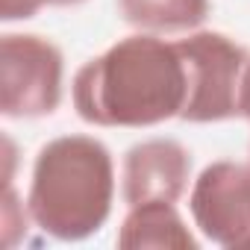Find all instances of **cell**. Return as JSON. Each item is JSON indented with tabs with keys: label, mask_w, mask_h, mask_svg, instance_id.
<instances>
[{
	"label": "cell",
	"mask_w": 250,
	"mask_h": 250,
	"mask_svg": "<svg viewBox=\"0 0 250 250\" xmlns=\"http://www.w3.org/2000/svg\"><path fill=\"white\" fill-rule=\"evenodd\" d=\"M77 115L94 127H153L183 115L186 65L177 42L136 33L88 59L74 83Z\"/></svg>",
	"instance_id": "cell-1"
},
{
	"label": "cell",
	"mask_w": 250,
	"mask_h": 250,
	"mask_svg": "<svg viewBox=\"0 0 250 250\" xmlns=\"http://www.w3.org/2000/svg\"><path fill=\"white\" fill-rule=\"evenodd\" d=\"M115 200V165L103 142L91 136H59L47 142L33 165L27 194L30 218L59 241L94 235Z\"/></svg>",
	"instance_id": "cell-2"
},
{
	"label": "cell",
	"mask_w": 250,
	"mask_h": 250,
	"mask_svg": "<svg viewBox=\"0 0 250 250\" xmlns=\"http://www.w3.org/2000/svg\"><path fill=\"white\" fill-rule=\"evenodd\" d=\"M186 65L183 121L215 124L241 118V80L250 62L244 44L224 33H191L177 42Z\"/></svg>",
	"instance_id": "cell-3"
},
{
	"label": "cell",
	"mask_w": 250,
	"mask_h": 250,
	"mask_svg": "<svg viewBox=\"0 0 250 250\" xmlns=\"http://www.w3.org/2000/svg\"><path fill=\"white\" fill-rule=\"evenodd\" d=\"M62 50L33 33L0 39V112L6 118H44L62 103Z\"/></svg>",
	"instance_id": "cell-4"
},
{
	"label": "cell",
	"mask_w": 250,
	"mask_h": 250,
	"mask_svg": "<svg viewBox=\"0 0 250 250\" xmlns=\"http://www.w3.org/2000/svg\"><path fill=\"white\" fill-rule=\"evenodd\" d=\"M194 227L227 250H250V162H212L191 186Z\"/></svg>",
	"instance_id": "cell-5"
},
{
	"label": "cell",
	"mask_w": 250,
	"mask_h": 250,
	"mask_svg": "<svg viewBox=\"0 0 250 250\" xmlns=\"http://www.w3.org/2000/svg\"><path fill=\"white\" fill-rule=\"evenodd\" d=\"M191 180V153L174 139H147L124 153L121 194L127 206L177 203Z\"/></svg>",
	"instance_id": "cell-6"
},
{
	"label": "cell",
	"mask_w": 250,
	"mask_h": 250,
	"mask_svg": "<svg viewBox=\"0 0 250 250\" xmlns=\"http://www.w3.org/2000/svg\"><path fill=\"white\" fill-rule=\"evenodd\" d=\"M121 250H197V238L180 218L174 203H139L130 206L118 229Z\"/></svg>",
	"instance_id": "cell-7"
},
{
	"label": "cell",
	"mask_w": 250,
	"mask_h": 250,
	"mask_svg": "<svg viewBox=\"0 0 250 250\" xmlns=\"http://www.w3.org/2000/svg\"><path fill=\"white\" fill-rule=\"evenodd\" d=\"M118 15L139 33H191L209 18V0H118Z\"/></svg>",
	"instance_id": "cell-8"
},
{
	"label": "cell",
	"mask_w": 250,
	"mask_h": 250,
	"mask_svg": "<svg viewBox=\"0 0 250 250\" xmlns=\"http://www.w3.org/2000/svg\"><path fill=\"white\" fill-rule=\"evenodd\" d=\"M3 206H0V227H3V247H12L21 235H24V229H27V221H33L30 218V209H27V203H21V197H18V191L12 188V183H6L3 186V200H0Z\"/></svg>",
	"instance_id": "cell-9"
},
{
	"label": "cell",
	"mask_w": 250,
	"mask_h": 250,
	"mask_svg": "<svg viewBox=\"0 0 250 250\" xmlns=\"http://www.w3.org/2000/svg\"><path fill=\"white\" fill-rule=\"evenodd\" d=\"M44 3L42 0H0V18L3 21H27Z\"/></svg>",
	"instance_id": "cell-10"
},
{
	"label": "cell",
	"mask_w": 250,
	"mask_h": 250,
	"mask_svg": "<svg viewBox=\"0 0 250 250\" xmlns=\"http://www.w3.org/2000/svg\"><path fill=\"white\" fill-rule=\"evenodd\" d=\"M241 118L250 121V62H247L244 80H241Z\"/></svg>",
	"instance_id": "cell-11"
},
{
	"label": "cell",
	"mask_w": 250,
	"mask_h": 250,
	"mask_svg": "<svg viewBox=\"0 0 250 250\" xmlns=\"http://www.w3.org/2000/svg\"><path fill=\"white\" fill-rule=\"evenodd\" d=\"M44 6H80V3H85V0H42Z\"/></svg>",
	"instance_id": "cell-12"
}]
</instances>
